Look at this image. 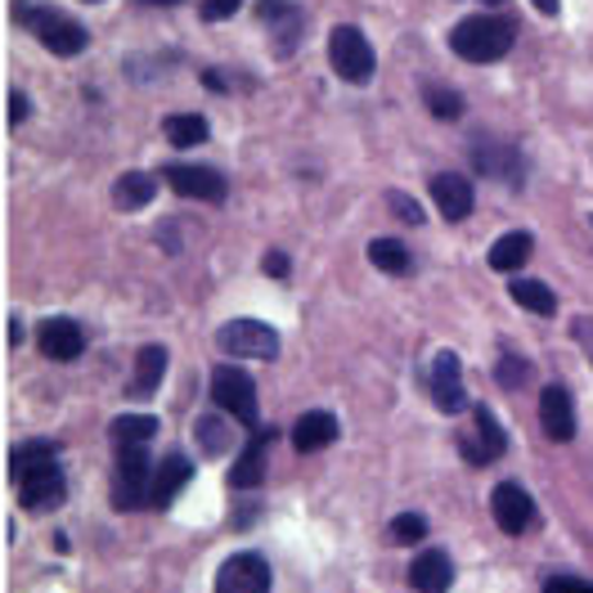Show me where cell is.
Masks as SVG:
<instances>
[{"instance_id": "e575fe53", "label": "cell", "mask_w": 593, "mask_h": 593, "mask_svg": "<svg viewBox=\"0 0 593 593\" xmlns=\"http://www.w3.org/2000/svg\"><path fill=\"white\" fill-rule=\"evenodd\" d=\"M391 208H395V212H401V216H405L410 225H423V212H418V208L410 203V198H405V193H391Z\"/></svg>"}, {"instance_id": "f546056e", "label": "cell", "mask_w": 593, "mask_h": 593, "mask_svg": "<svg viewBox=\"0 0 593 593\" xmlns=\"http://www.w3.org/2000/svg\"><path fill=\"white\" fill-rule=\"evenodd\" d=\"M391 535L401 539V544H423L427 539V522H423V513H401L391 522Z\"/></svg>"}, {"instance_id": "ffe728a7", "label": "cell", "mask_w": 593, "mask_h": 593, "mask_svg": "<svg viewBox=\"0 0 593 593\" xmlns=\"http://www.w3.org/2000/svg\"><path fill=\"white\" fill-rule=\"evenodd\" d=\"M530 253H535V238L526 230H513V234H504L500 243L490 247V270L513 275V270H522L530 261Z\"/></svg>"}, {"instance_id": "f35d334b", "label": "cell", "mask_w": 593, "mask_h": 593, "mask_svg": "<svg viewBox=\"0 0 593 593\" xmlns=\"http://www.w3.org/2000/svg\"><path fill=\"white\" fill-rule=\"evenodd\" d=\"M203 86H208V90H225V81H221L216 72H203Z\"/></svg>"}, {"instance_id": "b9f144b4", "label": "cell", "mask_w": 593, "mask_h": 593, "mask_svg": "<svg viewBox=\"0 0 593 593\" xmlns=\"http://www.w3.org/2000/svg\"><path fill=\"white\" fill-rule=\"evenodd\" d=\"M481 5H504V0H481Z\"/></svg>"}, {"instance_id": "277c9868", "label": "cell", "mask_w": 593, "mask_h": 593, "mask_svg": "<svg viewBox=\"0 0 593 593\" xmlns=\"http://www.w3.org/2000/svg\"><path fill=\"white\" fill-rule=\"evenodd\" d=\"M148 485H154V468H148V445H126L118 450V472H113V504L118 513L144 508Z\"/></svg>"}, {"instance_id": "ac0fdd59", "label": "cell", "mask_w": 593, "mask_h": 593, "mask_svg": "<svg viewBox=\"0 0 593 593\" xmlns=\"http://www.w3.org/2000/svg\"><path fill=\"white\" fill-rule=\"evenodd\" d=\"M270 440H275V432H257L253 440H247V450L238 455V463H234V472H230V485H234V490H247V485H261V481H266Z\"/></svg>"}, {"instance_id": "8fae6325", "label": "cell", "mask_w": 593, "mask_h": 593, "mask_svg": "<svg viewBox=\"0 0 593 593\" xmlns=\"http://www.w3.org/2000/svg\"><path fill=\"white\" fill-rule=\"evenodd\" d=\"M167 184L184 198H198V203H225V176L212 171V167H193V163H171L167 171Z\"/></svg>"}, {"instance_id": "2e32d148", "label": "cell", "mask_w": 593, "mask_h": 593, "mask_svg": "<svg viewBox=\"0 0 593 593\" xmlns=\"http://www.w3.org/2000/svg\"><path fill=\"white\" fill-rule=\"evenodd\" d=\"M432 203L440 208L445 221H468L472 208H477V198H472V184L463 176L440 171V176H432Z\"/></svg>"}, {"instance_id": "6da1fadb", "label": "cell", "mask_w": 593, "mask_h": 593, "mask_svg": "<svg viewBox=\"0 0 593 593\" xmlns=\"http://www.w3.org/2000/svg\"><path fill=\"white\" fill-rule=\"evenodd\" d=\"M14 485H19V504L32 513L59 508L68 494V477L55 459V440H32L14 450Z\"/></svg>"}, {"instance_id": "484cf974", "label": "cell", "mask_w": 593, "mask_h": 593, "mask_svg": "<svg viewBox=\"0 0 593 593\" xmlns=\"http://www.w3.org/2000/svg\"><path fill=\"white\" fill-rule=\"evenodd\" d=\"M508 292H513V302H517L522 311H530V315H553V311H558L553 288L539 283V279H513Z\"/></svg>"}, {"instance_id": "cb8c5ba5", "label": "cell", "mask_w": 593, "mask_h": 593, "mask_svg": "<svg viewBox=\"0 0 593 593\" xmlns=\"http://www.w3.org/2000/svg\"><path fill=\"white\" fill-rule=\"evenodd\" d=\"M109 436H113L118 450H126V445H148L158 436V418L154 414H118Z\"/></svg>"}, {"instance_id": "30bf717a", "label": "cell", "mask_w": 593, "mask_h": 593, "mask_svg": "<svg viewBox=\"0 0 593 593\" xmlns=\"http://www.w3.org/2000/svg\"><path fill=\"white\" fill-rule=\"evenodd\" d=\"M216 593H270V562L261 553H234L216 571Z\"/></svg>"}, {"instance_id": "3957f363", "label": "cell", "mask_w": 593, "mask_h": 593, "mask_svg": "<svg viewBox=\"0 0 593 593\" xmlns=\"http://www.w3.org/2000/svg\"><path fill=\"white\" fill-rule=\"evenodd\" d=\"M328 64H333V72H337L342 81L365 86V81L373 77V68H378V55H373V45H369V36H365L360 27L342 23V27H333V36H328Z\"/></svg>"}, {"instance_id": "4fadbf2b", "label": "cell", "mask_w": 593, "mask_h": 593, "mask_svg": "<svg viewBox=\"0 0 593 593\" xmlns=\"http://www.w3.org/2000/svg\"><path fill=\"white\" fill-rule=\"evenodd\" d=\"M36 346H41V356H45V360L68 365V360H77V356L86 351V333H81L77 320L55 315V320H45V324L36 328Z\"/></svg>"}, {"instance_id": "5bb4252c", "label": "cell", "mask_w": 593, "mask_h": 593, "mask_svg": "<svg viewBox=\"0 0 593 593\" xmlns=\"http://www.w3.org/2000/svg\"><path fill=\"white\" fill-rule=\"evenodd\" d=\"M539 427H544V436L549 440H571L575 436V401H571V391L567 387H544V395H539Z\"/></svg>"}, {"instance_id": "74e56055", "label": "cell", "mask_w": 593, "mask_h": 593, "mask_svg": "<svg viewBox=\"0 0 593 593\" xmlns=\"http://www.w3.org/2000/svg\"><path fill=\"white\" fill-rule=\"evenodd\" d=\"M535 5H539V14H544V19H558V10H562L558 0H535Z\"/></svg>"}, {"instance_id": "7402d4cb", "label": "cell", "mask_w": 593, "mask_h": 593, "mask_svg": "<svg viewBox=\"0 0 593 593\" xmlns=\"http://www.w3.org/2000/svg\"><path fill=\"white\" fill-rule=\"evenodd\" d=\"M477 167L485 171V176H494V180H508V184H517L522 180V158L513 154V148H504V144H477Z\"/></svg>"}, {"instance_id": "d4e9b609", "label": "cell", "mask_w": 593, "mask_h": 593, "mask_svg": "<svg viewBox=\"0 0 593 593\" xmlns=\"http://www.w3.org/2000/svg\"><path fill=\"white\" fill-rule=\"evenodd\" d=\"M163 135H167L176 148H193V144H203V139L212 135V126H208L203 113H171V118L163 122Z\"/></svg>"}, {"instance_id": "8992f818", "label": "cell", "mask_w": 593, "mask_h": 593, "mask_svg": "<svg viewBox=\"0 0 593 593\" xmlns=\"http://www.w3.org/2000/svg\"><path fill=\"white\" fill-rule=\"evenodd\" d=\"M32 27H36V36H41V45L49 49V55H59V59L81 55L86 41H90V32H86L72 14H64L59 5H36Z\"/></svg>"}, {"instance_id": "9a60e30c", "label": "cell", "mask_w": 593, "mask_h": 593, "mask_svg": "<svg viewBox=\"0 0 593 593\" xmlns=\"http://www.w3.org/2000/svg\"><path fill=\"white\" fill-rule=\"evenodd\" d=\"M193 477V459L189 455H167L158 468H154V485H148V508H171V500L189 485Z\"/></svg>"}, {"instance_id": "44dd1931", "label": "cell", "mask_w": 593, "mask_h": 593, "mask_svg": "<svg viewBox=\"0 0 593 593\" xmlns=\"http://www.w3.org/2000/svg\"><path fill=\"white\" fill-rule=\"evenodd\" d=\"M154 193H158V180H154V176H148V171H126V176H118V184H113V203H118L122 212H139V208L154 203Z\"/></svg>"}, {"instance_id": "7c38bea8", "label": "cell", "mask_w": 593, "mask_h": 593, "mask_svg": "<svg viewBox=\"0 0 593 593\" xmlns=\"http://www.w3.org/2000/svg\"><path fill=\"white\" fill-rule=\"evenodd\" d=\"M490 513H494V526H500L504 535H522V530H530V522H535L530 494H526L522 485H513V481L494 485V494H490Z\"/></svg>"}, {"instance_id": "60d3db41", "label": "cell", "mask_w": 593, "mask_h": 593, "mask_svg": "<svg viewBox=\"0 0 593 593\" xmlns=\"http://www.w3.org/2000/svg\"><path fill=\"white\" fill-rule=\"evenodd\" d=\"M139 5H180V0H139Z\"/></svg>"}, {"instance_id": "4316f807", "label": "cell", "mask_w": 593, "mask_h": 593, "mask_svg": "<svg viewBox=\"0 0 593 593\" xmlns=\"http://www.w3.org/2000/svg\"><path fill=\"white\" fill-rule=\"evenodd\" d=\"M369 261L382 270V275H410L414 261H410V247L401 238H373L369 243Z\"/></svg>"}, {"instance_id": "f1b7e54d", "label": "cell", "mask_w": 593, "mask_h": 593, "mask_svg": "<svg viewBox=\"0 0 593 593\" xmlns=\"http://www.w3.org/2000/svg\"><path fill=\"white\" fill-rule=\"evenodd\" d=\"M198 445H203L208 455H225L230 445H234L225 418H216V414H203V418H198Z\"/></svg>"}, {"instance_id": "603a6c76", "label": "cell", "mask_w": 593, "mask_h": 593, "mask_svg": "<svg viewBox=\"0 0 593 593\" xmlns=\"http://www.w3.org/2000/svg\"><path fill=\"white\" fill-rule=\"evenodd\" d=\"M167 373V346H144V351L135 356V378H131V395H148V391H158Z\"/></svg>"}, {"instance_id": "5b68a950", "label": "cell", "mask_w": 593, "mask_h": 593, "mask_svg": "<svg viewBox=\"0 0 593 593\" xmlns=\"http://www.w3.org/2000/svg\"><path fill=\"white\" fill-rule=\"evenodd\" d=\"M212 405H221L230 418H238V423L253 427V423H257V414H261L253 373H243V369L221 365V369L212 373Z\"/></svg>"}, {"instance_id": "52a82bcc", "label": "cell", "mask_w": 593, "mask_h": 593, "mask_svg": "<svg viewBox=\"0 0 593 593\" xmlns=\"http://www.w3.org/2000/svg\"><path fill=\"white\" fill-rule=\"evenodd\" d=\"M216 342L225 356H243V360H275L279 356V333L261 320H230L216 333Z\"/></svg>"}, {"instance_id": "83f0119b", "label": "cell", "mask_w": 593, "mask_h": 593, "mask_svg": "<svg viewBox=\"0 0 593 593\" xmlns=\"http://www.w3.org/2000/svg\"><path fill=\"white\" fill-rule=\"evenodd\" d=\"M423 104L440 122H459L463 118V94L450 90V86H423Z\"/></svg>"}, {"instance_id": "ab89813d", "label": "cell", "mask_w": 593, "mask_h": 593, "mask_svg": "<svg viewBox=\"0 0 593 593\" xmlns=\"http://www.w3.org/2000/svg\"><path fill=\"white\" fill-rule=\"evenodd\" d=\"M10 342H14V346L23 342V324H19V320H10Z\"/></svg>"}, {"instance_id": "836d02e7", "label": "cell", "mask_w": 593, "mask_h": 593, "mask_svg": "<svg viewBox=\"0 0 593 593\" xmlns=\"http://www.w3.org/2000/svg\"><path fill=\"white\" fill-rule=\"evenodd\" d=\"M571 337L584 346V356L593 360V320H571Z\"/></svg>"}, {"instance_id": "9c48e42d", "label": "cell", "mask_w": 593, "mask_h": 593, "mask_svg": "<svg viewBox=\"0 0 593 593\" xmlns=\"http://www.w3.org/2000/svg\"><path fill=\"white\" fill-rule=\"evenodd\" d=\"M427 387H432V401L445 410V414H463L468 410V387H463V369H459V356L455 351H440L427 369Z\"/></svg>"}, {"instance_id": "8d00e7d4", "label": "cell", "mask_w": 593, "mask_h": 593, "mask_svg": "<svg viewBox=\"0 0 593 593\" xmlns=\"http://www.w3.org/2000/svg\"><path fill=\"white\" fill-rule=\"evenodd\" d=\"M288 270H292V261H288L283 253H270V257H266V275H270V279H288Z\"/></svg>"}, {"instance_id": "ba28073f", "label": "cell", "mask_w": 593, "mask_h": 593, "mask_svg": "<svg viewBox=\"0 0 593 593\" xmlns=\"http://www.w3.org/2000/svg\"><path fill=\"white\" fill-rule=\"evenodd\" d=\"M472 423H477V432L468 436H459V455L468 459V463H490V459H500L504 450H508V432L500 427V418L490 414V405H472Z\"/></svg>"}, {"instance_id": "d6a6232c", "label": "cell", "mask_w": 593, "mask_h": 593, "mask_svg": "<svg viewBox=\"0 0 593 593\" xmlns=\"http://www.w3.org/2000/svg\"><path fill=\"white\" fill-rule=\"evenodd\" d=\"M234 10H238V0H203L208 23H225V19H234Z\"/></svg>"}, {"instance_id": "7a4b0ae2", "label": "cell", "mask_w": 593, "mask_h": 593, "mask_svg": "<svg viewBox=\"0 0 593 593\" xmlns=\"http://www.w3.org/2000/svg\"><path fill=\"white\" fill-rule=\"evenodd\" d=\"M517 41V27L504 19V14H472L463 23H455L450 32V45H455V55L468 59V64H494V59H504L508 49Z\"/></svg>"}, {"instance_id": "1f68e13d", "label": "cell", "mask_w": 593, "mask_h": 593, "mask_svg": "<svg viewBox=\"0 0 593 593\" xmlns=\"http://www.w3.org/2000/svg\"><path fill=\"white\" fill-rule=\"evenodd\" d=\"M544 593H593V580H575V575H553L544 584Z\"/></svg>"}, {"instance_id": "d590c367", "label": "cell", "mask_w": 593, "mask_h": 593, "mask_svg": "<svg viewBox=\"0 0 593 593\" xmlns=\"http://www.w3.org/2000/svg\"><path fill=\"white\" fill-rule=\"evenodd\" d=\"M23 122H27V94L10 90V126H23Z\"/></svg>"}, {"instance_id": "d6986e66", "label": "cell", "mask_w": 593, "mask_h": 593, "mask_svg": "<svg viewBox=\"0 0 593 593\" xmlns=\"http://www.w3.org/2000/svg\"><path fill=\"white\" fill-rule=\"evenodd\" d=\"M333 440H337V418L324 414V410L302 414V418H296V427H292L296 455H315V450H324V445H333Z\"/></svg>"}, {"instance_id": "e0dca14e", "label": "cell", "mask_w": 593, "mask_h": 593, "mask_svg": "<svg viewBox=\"0 0 593 593\" xmlns=\"http://www.w3.org/2000/svg\"><path fill=\"white\" fill-rule=\"evenodd\" d=\"M410 584H414L418 593H450V584H455V562L445 558L440 549H423V553L414 558V567H410Z\"/></svg>"}, {"instance_id": "4dcf8cb0", "label": "cell", "mask_w": 593, "mask_h": 593, "mask_svg": "<svg viewBox=\"0 0 593 593\" xmlns=\"http://www.w3.org/2000/svg\"><path fill=\"white\" fill-rule=\"evenodd\" d=\"M494 382L508 387V391H517V387L526 382V360H522V356H500V365H494Z\"/></svg>"}]
</instances>
